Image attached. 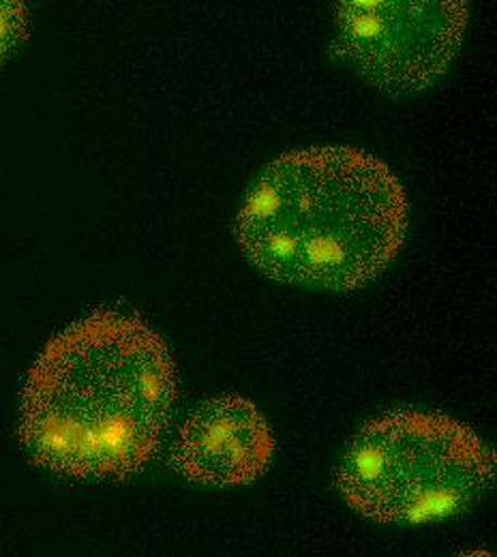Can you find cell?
<instances>
[{"instance_id":"cell-1","label":"cell","mask_w":497,"mask_h":557,"mask_svg":"<svg viewBox=\"0 0 497 557\" xmlns=\"http://www.w3.org/2000/svg\"><path fill=\"white\" fill-rule=\"evenodd\" d=\"M178 393L163 337L138 315L95 311L33 362L20 442L33 463L72 479H125L159 448Z\"/></svg>"},{"instance_id":"cell-2","label":"cell","mask_w":497,"mask_h":557,"mask_svg":"<svg viewBox=\"0 0 497 557\" xmlns=\"http://www.w3.org/2000/svg\"><path fill=\"white\" fill-rule=\"evenodd\" d=\"M410 205L401 181L352 146H309L277 157L236 216L245 258L266 277L348 294L401 251Z\"/></svg>"},{"instance_id":"cell-3","label":"cell","mask_w":497,"mask_h":557,"mask_svg":"<svg viewBox=\"0 0 497 557\" xmlns=\"http://www.w3.org/2000/svg\"><path fill=\"white\" fill-rule=\"evenodd\" d=\"M494 476V453L472 426L406 410L358 429L337 468V487L369 521L421 525L468 510Z\"/></svg>"},{"instance_id":"cell-4","label":"cell","mask_w":497,"mask_h":557,"mask_svg":"<svg viewBox=\"0 0 497 557\" xmlns=\"http://www.w3.org/2000/svg\"><path fill=\"white\" fill-rule=\"evenodd\" d=\"M337 54L373 88L410 97L437 84L457 59L468 0H337Z\"/></svg>"},{"instance_id":"cell-5","label":"cell","mask_w":497,"mask_h":557,"mask_svg":"<svg viewBox=\"0 0 497 557\" xmlns=\"http://www.w3.org/2000/svg\"><path fill=\"white\" fill-rule=\"evenodd\" d=\"M275 453L262 412L240 395H221L185 418L172 446V468L207 487H240L260 479Z\"/></svg>"},{"instance_id":"cell-6","label":"cell","mask_w":497,"mask_h":557,"mask_svg":"<svg viewBox=\"0 0 497 557\" xmlns=\"http://www.w3.org/2000/svg\"><path fill=\"white\" fill-rule=\"evenodd\" d=\"M28 37L26 0H0V67Z\"/></svg>"}]
</instances>
